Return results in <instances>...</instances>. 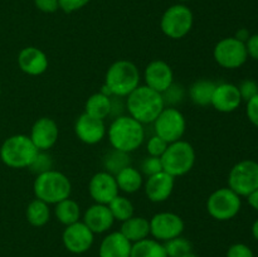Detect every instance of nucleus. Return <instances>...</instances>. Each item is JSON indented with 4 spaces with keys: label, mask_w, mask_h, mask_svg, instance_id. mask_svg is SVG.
<instances>
[{
    "label": "nucleus",
    "mask_w": 258,
    "mask_h": 257,
    "mask_svg": "<svg viewBox=\"0 0 258 257\" xmlns=\"http://www.w3.org/2000/svg\"><path fill=\"white\" fill-rule=\"evenodd\" d=\"M165 108L160 92L148 86H139L126 97V110L128 115L139 122L153 123Z\"/></svg>",
    "instance_id": "1"
},
{
    "label": "nucleus",
    "mask_w": 258,
    "mask_h": 257,
    "mask_svg": "<svg viewBox=\"0 0 258 257\" xmlns=\"http://www.w3.org/2000/svg\"><path fill=\"white\" fill-rule=\"evenodd\" d=\"M33 191L37 199L47 204H57L63 199L70 198L72 184L66 174L50 169L38 174L33 184Z\"/></svg>",
    "instance_id": "4"
},
{
    "label": "nucleus",
    "mask_w": 258,
    "mask_h": 257,
    "mask_svg": "<svg viewBox=\"0 0 258 257\" xmlns=\"http://www.w3.org/2000/svg\"><path fill=\"white\" fill-rule=\"evenodd\" d=\"M133 243L120 231L111 232L102 239L98 248L100 257H130Z\"/></svg>",
    "instance_id": "22"
},
{
    "label": "nucleus",
    "mask_w": 258,
    "mask_h": 257,
    "mask_svg": "<svg viewBox=\"0 0 258 257\" xmlns=\"http://www.w3.org/2000/svg\"><path fill=\"white\" fill-rule=\"evenodd\" d=\"M175 185V178L165 171L149 176L145 181V194L149 201L163 203L171 196Z\"/></svg>",
    "instance_id": "18"
},
{
    "label": "nucleus",
    "mask_w": 258,
    "mask_h": 257,
    "mask_svg": "<svg viewBox=\"0 0 258 257\" xmlns=\"http://www.w3.org/2000/svg\"><path fill=\"white\" fill-rule=\"evenodd\" d=\"M242 103L238 87L233 83H219L216 86L211 105L219 112H233Z\"/></svg>",
    "instance_id": "19"
},
{
    "label": "nucleus",
    "mask_w": 258,
    "mask_h": 257,
    "mask_svg": "<svg viewBox=\"0 0 258 257\" xmlns=\"http://www.w3.org/2000/svg\"><path fill=\"white\" fill-rule=\"evenodd\" d=\"M130 257H168L163 242L154 238H145L133 243Z\"/></svg>",
    "instance_id": "27"
},
{
    "label": "nucleus",
    "mask_w": 258,
    "mask_h": 257,
    "mask_svg": "<svg viewBox=\"0 0 258 257\" xmlns=\"http://www.w3.org/2000/svg\"><path fill=\"white\" fill-rule=\"evenodd\" d=\"M107 135L112 149L130 154L140 148L144 143L145 128L143 123L130 115H122L113 118L108 127Z\"/></svg>",
    "instance_id": "2"
},
{
    "label": "nucleus",
    "mask_w": 258,
    "mask_h": 257,
    "mask_svg": "<svg viewBox=\"0 0 258 257\" xmlns=\"http://www.w3.org/2000/svg\"><path fill=\"white\" fill-rule=\"evenodd\" d=\"M38 149L27 135H13L3 143L0 158L5 165L14 169L29 168L38 154Z\"/></svg>",
    "instance_id": "5"
},
{
    "label": "nucleus",
    "mask_w": 258,
    "mask_h": 257,
    "mask_svg": "<svg viewBox=\"0 0 258 257\" xmlns=\"http://www.w3.org/2000/svg\"><path fill=\"white\" fill-rule=\"evenodd\" d=\"M217 83L209 80H198L189 87V97L197 106L211 105Z\"/></svg>",
    "instance_id": "25"
},
{
    "label": "nucleus",
    "mask_w": 258,
    "mask_h": 257,
    "mask_svg": "<svg viewBox=\"0 0 258 257\" xmlns=\"http://www.w3.org/2000/svg\"><path fill=\"white\" fill-rule=\"evenodd\" d=\"M194 17L186 5L175 4L164 12L160 20V28L166 37L181 39L193 28Z\"/></svg>",
    "instance_id": "7"
},
{
    "label": "nucleus",
    "mask_w": 258,
    "mask_h": 257,
    "mask_svg": "<svg viewBox=\"0 0 258 257\" xmlns=\"http://www.w3.org/2000/svg\"><path fill=\"white\" fill-rule=\"evenodd\" d=\"M34 5L38 10L43 13H55L59 9L58 0H34Z\"/></svg>",
    "instance_id": "42"
},
{
    "label": "nucleus",
    "mask_w": 258,
    "mask_h": 257,
    "mask_svg": "<svg viewBox=\"0 0 258 257\" xmlns=\"http://www.w3.org/2000/svg\"><path fill=\"white\" fill-rule=\"evenodd\" d=\"M49 60L47 54L37 47L23 48L18 54V66L29 76H40L47 71Z\"/></svg>",
    "instance_id": "20"
},
{
    "label": "nucleus",
    "mask_w": 258,
    "mask_h": 257,
    "mask_svg": "<svg viewBox=\"0 0 258 257\" xmlns=\"http://www.w3.org/2000/svg\"><path fill=\"white\" fill-rule=\"evenodd\" d=\"M105 86L111 96L127 97L140 86V71L130 60H116L106 72Z\"/></svg>",
    "instance_id": "3"
},
{
    "label": "nucleus",
    "mask_w": 258,
    "mask_h": 257,
    "mask_svg": "<svg viewBox=\"0 0 258 257\" xmlns=\"http://www.w3.org/2000/svg\"><path fill=\"white\" fill-rule=\"evenodd\" d=\"M115 221L123 222L134 216V206L126 197L118 194L107 204Z\"/></svg>",
    "instance_id": "31"
},
{
    "label": "nucleus",
    "mask_w": 258,
    "mask_h": 257,
    "mask_svg": "<svg viewBox=\"0 0 258 257\" xmlns=\"http://www.w3.org/2000/svg\"><path fill=\"white\" fill-rule=\"evenodd\" d=\"M0 93H2V88H0Z\"/></svg>",
    "instance_id": "49"
},
{
    "label": "nucleus",
    "mask_w": 258,
    "mask_h": 257,
    "mask_svg": "<svg viewBox=\"0 0 258 257\" xmlns=\"http://www.w3.org/2000/svg\"><path fill=\"white\" fill-rule=\"evenodd\" d=\"M226 257H254V254L247 244L234 243L228 248Z\"/></svg>",
    "instance_id": "38"
},
{
    "label": "nucleus",
    "mask_w": 258,
    "mask_h": 257,
    "mask_svg": "<svg viewBox=\"0 0 258 257\" xmlns=\"http://www.w3.org/2000/svg\"><path fill=\"white\" fill-rule=\"evenodd\" d=\"M252 234H253L254 239L258 241V219H256L253 223V226H252Z\"/></svg>",
    "instance_id": "46"
},
{
    "label": "nucleus",
    "mask_w": 258,
    "mask_h": 257,
    "mask_svg": "<svg viewBox=\"0 0 258 257\" xmlns=\"http://www.w3.org/2000/svg\"><path fill=\"white\" fill-rule=\"evenodd\" d=\"M125 97H117V96H111V111L110 116L113 118L123 115V111L126 110V101H123Z\"/></svg>",
    "instance_id": "41"
},
{
    "label": "nucleus",
    "mask_w": 258,
    "mask_h": 257,
    "mask_svg": "<svg viewBox=\"0 0 258 257\" xmlns=\"http://www.w3.org/2000/svg\"><path fill=\"white\" fill-rule=\"evenodd\" d=\"M164 248H165L168 257H181L188 252L193 251L190 241L183 236L175 237V238L164 242Z\"/></svg>",
    "instance_id": "32"
},
{
    "label": "nucleus",
    "mask_w": 258,
    "mask_h": 257,
    "mask_svg": "<svg viewBox=\"0 0 258 257\" xmlns=\"http://www.w3.org/2000/svg\"><path fill=\"white\" fill-rule=\"evenodd\" d=\"M27 221L32 224L33 227H43L49 222L50 218V209L49 204L40 199H33L27 207L25 211Z\"/></svg>",
    "instance_id": "29"
},
{
    "label": "nucleus",
    "mask_w": 258,
    "mask_h": 257,
    "mask_svg": "<svg viewBox=\"0 0 258 257\" xmlns=\"http://www.w3.org/2000/svg\"><path fill=\"white\" fill-rule=\"evenodd\" d=\"M178 2H189V0H178Z\"/></svg>",
    "instance_id": "48"
},
{
    "label": "nucleus",
    "mask_w": 258,
    "mask_h": 257,
    "mask_svg": "<svg viewBox=\"0 0 258 257\" xmlns=\"http://www.w3.org/2000/svg\"><path fill=\"white\" fill-rule=\"evenodd\" d=\"M249 37H251V34H249L248 30L244 29V28L239 29L238 32L236 33V35H234V38H237V39L241 40V42H243V43H246L247 40H248Z\"/></svg>",
    "instance_id": "45"
},
{
    "label": "nucleus",
    "mask_w": 258,
    "mask_h": 257,
    "mask_svg": "<svg viewBox=\"0 0 258 257\" xmlns=\"http://www.w3.org/2000/svg\"><path fill=\"white\" fill-rule=\"evenodd\" d=\"M115 178L118 190H122L127 194L136 193L144 184L143 174L140 173V170H138V169L131 165L116 174Z\"/></svg>",
    "instance_id": "24"
},
{
    "label": "nucleus",
    "mask_w": 258,
    "mask_h": 257,
    "mask_svg": "<svg viewBox=\"0 0 258 257\" xmlns=\"http://www.w3.org/2000/svg\"><path fill=\"white\" fill-rule=\"evenodd\" d=\"M121 223L122 224H121L120 232L131 243L143 241L150 236V221L145 217L133 216Z\"/></svg>",
    "instance_id": "23"
},
{
    "label": "nucleus",
    "mask_w": 258,
    "mask_h": 257,
    "mask_svg": "<svg viewBox=\"0 0 258 257\" xmlns=\"http://www.w3.org/2000/svg\"><path fill=\"white\" fill-rule=\"evenodd\" d=\"M237 87H238L239 93H241L242 101H246V102L258 93V85L253 80L242 81L241 85L237 86Z\"/></svg>",
    "instance_id": "37"
},
{
    "label": "nucleus",
    "mask_w": 258,
    "mask_h": 257,
    "mask_svg": "<svg viewBox=\"0 0 258 257\" xmlns=\"http://www.w3.org/2000/svg\"><path fill=\"white\" fill-rule=\"evenodd\" d=\"M75 133L82 143L95 145L101 143L107 134L105 120L92 117L83 112L75 123Z\"/></svg>",
    "instance_id": "16"
},
{
    "label": "nucleus",
    "mask_w": 258,
    "mask_h": 257,
    "mask_svg": "<svg viewBox=\"0 0 258 257\" xmlns=\"http://www.w3.org/2000/svg\"><path fill=\"white\" fill-rule=\"evenodd\" d=\"M246 49L248 57L258 60V34H253L246 42Z\"/></svg>",
    "instance_id": "43"
},
{
    "label": "nucleus",
    "mask_w": 258,
    "mask_h": 257,
    "mask_svg": "<svg viewBox=\"0 0 258 257\" xmlns=\"http://www.w3.org/2000/svg\"><path fill=\"white\" fill-rule=\"evenodd\" d=\"M30 170L34 174H42L44 171L50 170L53 169V160L52 156L49 154H47V151H38L37 156L33 160V163L29 166Z\"/></svg>",
    "instance_id": "34"
},
{
    "label": "nucleus",
    "mask_w": 258,
    "mask_h": 257,
    "mask_svg": "<svg viewBox=\"0 0 258 257\" xmlns=\"http://www.w3.org/2000/svg\"><path fill=\"white\" fill-rule=\"evenodd\" d=\"M241 197L231 188H219L209 196L207 201V211L212 218L217 221H229L241 211Z\"/></svg>",
    "instance_id": "8"
},
{
    "label": "nucleus",
    "mask_w": 258,
    "mask_h": 257,
    "mask_svg": "<svg viewBox=\"0 0 258 257\" xmlns=\"http://www.w3.org/2000/svg\"><path fill=\"white\" fill-rule=\"evenodd\" d=\"M82 222L93 233L100 234L107 232L113 226L115 218H113L108 206L95 203L90 208L86 209Z\"/></svg>",
    "instance_id": "21"
},
{
    "label": "nucleus",
    "mask_w": 258,
    "mask_h": 257,
    "mask_svg": "<svg viewBox=\"0 0 258 257\" xmlns=\"http://www.w3.org/2000/svg\"><path fill=\"white\" fill-rule=\"evenodd\" d=\"M247 201H248L249 206H251L254 211L258 212V189L252 191V193L247 197Z\"/></svg>",
    "instance_id": "44"
},
{
    "label": "nucleus",
    "mask_w": 258,
    "mask_h": 257,
    "mask_svg": "<svg viewBox=\"0 0 258 257\" xmlns=\"http://www.w3.org/2000/svg\"><path fill=\"white\" fill-rule=\"evenodd\" d=\"M59 136L57 122L50 117H40L33 123L30 130V140L39 151H48L55 145Z\"/></svg>",
    "instance_id": "15"
},
{
    "label": "nucleus",
    "mask_w": 258,
    "mask_h": 257,
    "mask_svg": "<svg viewBox=\"0 0 258 257\" xmlns=\"http://www.w3.org/2000/svg\"><path fill=\"white\" fill-rule=\"evenodd\" d=\"M247 117L248 120L253 123L256 127H258V93L251 100L247 101V107H246Z\"/></svg>",
    "instance_id": "40"
},
{
    "label": "nucleus",
    "mask_w": 258,
    "mask_h": 257,
    "mask_svg": "<svg viewBox=\"0 0 258 257\" xmlns=\"http://www.w3.org/2000/svg\"><path fill=\"white\" fill-rule=\"evenodd\" d=\"M88 193L96 203L107 206L115 197L118 196L115 175L105 170L96 173L88 183Z\"/></svg>",
    "instance_id": "14"
},
{
    "label": "nucleus",
    "mask_w": 258,
    "mask_h": 257,
    "mask_svg": "<svg viewBox=\"0 0 258 257\" xmlns=\"http://www.w3.org/2000/svg\"><path fill=\"white\" fill-rule=\"evenodd\" d=\"M163 171V164H161V158L158 156H146L140 165V173L145 176H151L154 174H158Z\"/></svg>",
    "instance_id": "35"
},
{
    "label": "nucleus",
    "mask_w": 258,
    "mask_h": 257,
    "mask_svg": "<svg viewBox=\"0 0 258 257\" xmlns=\"http://www.w3.org/2000/svg\"><path fill=\"white\" fill-rule=\"evenodd\" d=\"M54 216L58 221L64 226L76 223L80 221L81 217V208L80 204L73 199L67 198L60 201L59 203L54 204Z\"/></svg>",
    "instance_id": "28"
},
{
    "label": "nucleus",
    "mask_w": 258,
    "mask_h": 257,
    "mask_svg": "<svg viewBox=\"0 0 258 257\" xmlns=\"http://www.w3.org/2000/svg\"><path fill=\"white\" fill-rule=\"evenodd\" d=\"M213 57L221 67L227 70L239 68L248 59L246 43L234 37L223 38L214 47Z\"/></svg>",
    "instance_id": "11"
},
{
    "label": "nucleus",
    "mask_w": 258,
    "mask_h": 257,
    "mask_svg": "<svg viewBox=\"0 0 258 257\" xmlns=\"http://www.w3.org/2000/svg\"><path fill=\"white\" fill-rule=\"evenodd\" d=\"M228 188L239 197H248L258 189V163L254 160H242L231 169L228 175Z\"/></svg>",
    "instance_id": "9"
},
{
    "label": "nucleus",
    "mask_w": 258,
    "mask_h": 257,
    "mask_svg": "<svg viewBox=\"0 0 258 257\" xmlns=\"http://www.w3.org/2000/svg\"><path fill=\"white\" fill-rule=\"evenodd\" d=\"M88 3H90V0H58L59 9H62L64 13H68V14L82 9Z\"/></svg>",
    "instance_id": "39"
},
{
    "label": "nucleus",
    "mask_w": 258,
    "mask_h": 257,
    "mask_svg": "<svg viewBox=\"0 0 258 257\" xmlns=\"http://www.w3.org/2000/svg\"><path fill=\"white\" fill-rule=\"evenodd\" d=\"M181 257H198V256H197V254L191 251V252H188V253L184 254V256H181Z\"/></svg>",
    "instance_id": "47"
},
{
    "label": "nucleus",
    "mask_w": 258,
    "mask_h": 257,
    "mask_svg": "<svg viewBox=\"0 0 258 257\" xmlns=\"http://www.w3.org/2000/svg\"><path fill=\"white\" fill-rule=\"evenodd\" d=\"M130 165V155H128V153H125V151L112 149L103 158V168H105V171L112 174V175H116L122 169L127 168Z\"/></svg>",
    "instance_id": "30"
},
{
    "label": "nucleus",
    "mask_w": 258,
    "mask_h": 257,
    "mask_svg": "<svg viewBox=\"0 0 258 257\" xmlns=\"http://www.w3.org/2000/svg\"><path fill=\"white\" fill-rule=\"evenodd\" d=\"M111 96L103 95L102 92L93 93L88 97L85 105V112L92 117L105 120L110 116Z\"/></svg>",
    "instance_id": "26"
},
{
    "label": "nucleus",
    "mask_w": 258,
    "mask_h": 257,
    "mask_svg": "<svg viewBox=\"0 0 258 257\" xmlns=\"http://www.w3.org/2000/svg\"><path fill=\"white\" fill-rule=\"evenodd\" d=\"M183 218L173 212H160L150 219V234L159 242H166L183 234Z\"/></svg>",
    "instance_id": "12"
},
{
    "label": "nucleus",
    "mask_w": 258,
    "mask_h": 257,
    "mask_svg": "<svg viewBox=\"0 0 258 257\" xmlns=\"http://www.w3.org/2000/svg\"><path fill=\"white\" fill-rule=\"evenodd\" d=\"M161 97H163L165 107H175L185 97V90L181 85L174 82L170 87L161 92Z\"/></svg>",
    "instance_id": "33"
},
{
    "label": "nucleus",
    "mask_w": 258,
    "mask_h": 257,
    "mask_svg": "<svg viewBox=\"0 0 258 257\" xmlns=\"http://www.w3.org/2000/svg\"><path fill=\"white\" fill-rule=\"evenodd\" d=\"M153 123L155 135L164 139L168 144L181 140L186 128L185 117L175 107L164 108Z\"/></svg>",
    "instance_id": "10"
},
{
    "label": "nucleus",
    "mask_w": 258,
    "mask_h": 257,
    "mask_svg": "<svg viewBox=\"0 0 258 257\" xmlns=\"http://www.w3.org/2000/svg\"><path fill=\"white\" fill-rule=\"evenodd\" d=\"M168 145L169 144L166 143L164 139L159 138L158 135H153L149 139L148 144H146V150H148V154L150 156H158V158H161L163 154L165 153Z\"/></svg>",
    "instance_id": "36"
},
{
    "label": "nucleus",
    "mask_w": 258,
    "mask_h": 257,
    "mask_svg": "<svg viewBox=\"0 0 258 257\" xmlns=\"http://www.w3.org/2000/svg\"><path fill=\"white\" fill-rule=\"evenodd\" d=\"M93 241H95V233L81 221L66 226L62 234L63 244L71 253H85L92 247Z\"/></svg>",
    "instance_id": "13"
},
{
    "label": "nucleus",
    "mask_w": 258,
    "mask_h": 257,
    "mask_svg": "<svg viewBox=\"0 0 258 257\" xmlns=\"http://www.w3.org/2000/svg\"><path fill=\"white\" fill-rule=\"evenodd\" d=\"M163 170L171 176H183L193 169L196 164V150L188 141L178 140L169 144L161 156Z\"/></svg>",
    "instance_id": "6"
},
{
    "label": "nucleus",
    "mask_w": 258,
    "mask_h": 257,
    "mask_svg": "<svg viewBox=\"0 0 258 257\" xmlns=\"http://www.w3.org/2000/svg\"><path fill=\"white\" fill-rule=\"evenodd\" d=\"M144 78L148 87L160 93L174 83L173 70L168 63L160 59L153 60L146 66Z\"/></svg>",
    "instance_id": "17"
}]
</instances>
